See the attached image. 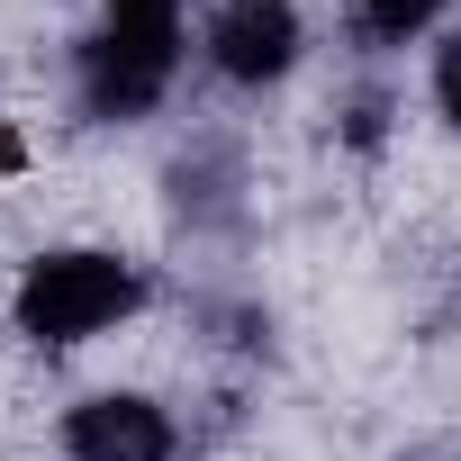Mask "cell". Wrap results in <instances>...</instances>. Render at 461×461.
I'll use <instances>...</instances> for the list:
<instances>
[{
  "instance_id": "cell-1",
  "label": "cell",
  "mask_w": 461,
  "mask_h": 461,
  "mask_svg": "<svg viewBox=\"0 0 461 461\" xmlns=\"http://www.w3.org/2000/svg\"><path fill=\"white\" fill-rule=\"evenodd\" d=\"M145 290H154V281H145L127 254L64 245V254H37V263L19 272L10 317H19V335H37V344H91V335H109L118 317H136Z\"/></svg>"
},
{
  "instance_id": "cell-2",
  "label": "cell",
  "mask_w": 461,
  "mask_h": 461,
  "mask_svg": "<svg viewBox=\"0 0 461 461\" xmlns=\"http://www.w3.org/2000/svg\"><path fill=\"white\" fill-rule=\"evenodd\" d=\"M181 73V19H127L109 10V28H91L73 46V109L91 127H127V118H154L163 91Z\"/></svg>"
},
{
  "instance_id": "cell-3",
  "label": "cell",
  "mask_w": 461,
  "mask_h": 461,
  "mask_svg": "<svg viewBox=\"0 0 461 461\" xmlns=\"http://www.w3.org/2000/svg\"><path fill=\"white\" fill-rule=\"evenodd\" d=\"M299 46H308V28H299L290 0H217L208 28H199L208 73H217V82H236V91L281 82V73L299 64Z\"/></svg>"
},
{
  "instance_id": "cell-4",
  "label": "cell",
  "mask_w": 461,
  "mask_h": 461,
  "mask_svg": "<svg viewBox=\"0 0 461 461\" xmlns=\"http://www.w3.org/2000/svg\"><path fill=\"white\" fill-rule=\"evenodd\" d=\"M172 452H181L172 407H154L136 389H100L64 416V461H172Z\"/></svg>"
},
{
  "instance_id": "cell-5",
  "label": "cell",
  "mask_w": 461,
  "mask_h": 461,
  "mask_svg": "<svg viewBox=\"0 0 461 461\" xmlns=\"http://www.w3.org/2000/svg\"><path fill=\"white\" fill-rule=\"evenodd\" d=\"M163 181H172L181 226H217V236H236V226H245V163H236L226 136H199L190 154H172Z\"/></svg>"
},
{
  "instance_id": "cell-6",
  "label": "cell",
  "mask_w": 461,
  "mask_h": 461,
  "mask_svg": "<svg viewBox=\"0 0 461 461\" xmlns=\"http://www.w3.org/2000/svg\"><path fill=\"white\" fill-rule=\"evenodd\" d=\"M443 10H452V0H353V37H362V46H407V37H425Z\"/></svg>"
},
{
  "instance_id": "cell-7",
  "label": "cell",
  "mask_w": 461,
  "mask_h": 461,
  "mask_svg": "<svg viewBox=\"0 0 461 461\" xmlns=\"http://www.w3.org/2000/svg\"><path fill=\"white\" fill-rule=\"evenodd\" d=\"M380 136H389V91H353L344 100V145L353 154H380Z\"/></svg>"
},
{
  "instance_id": "cell-8",
  "label": "cell",
  "mask_w": 461,
  "mask_h": 461,
  "mask_svg": "<svg viewBox=\"0 0 461 461\" xmlns=\"http://www.w3.org/2000/svg\"><path fill=\"white\" fill-rule=\"evenodd\" d=\"M434 109L461 127V37H443V46H434Z\"/></svg>"
},
{
  "instance_id": "cell-9",
  "label": "cell",
  "mask_w": 461,
  "mask_h": 461,
  "mask_svg": "<svg viewBox=\"0 0 461 461\" xmlns=\"http://www.w3.org/2000/svg\"><path fill=\"white\" fill-rule=\"evenodd\" d=\"M19 163H28V145H19L10 127H0V172H19Z\"/></svg>"
},
{
  "instance_id": "cell-10",
  "label": "cell",
  "mask_w": 461,
  "mask_h": 461,
  "mask_svg": "<svg viewBox=\"0 0 461 461\" xmlns=\"http://www.w3.org/2000/svg\"><path fill=\"white\" fill-rule=\"evenodd\" d=\"M398 461H434V452H398Z\"/></svg>"
}]
</instances>
